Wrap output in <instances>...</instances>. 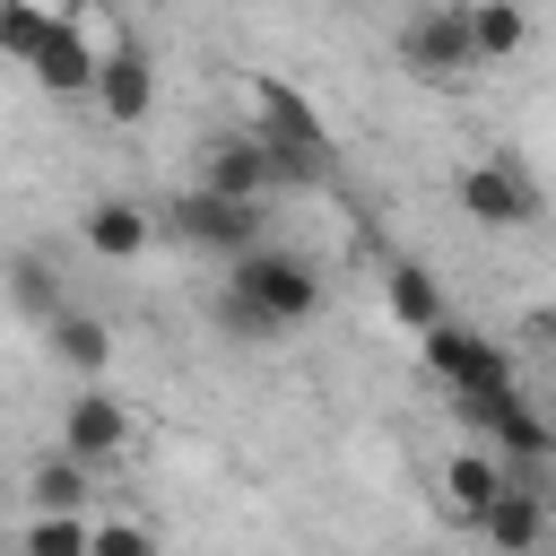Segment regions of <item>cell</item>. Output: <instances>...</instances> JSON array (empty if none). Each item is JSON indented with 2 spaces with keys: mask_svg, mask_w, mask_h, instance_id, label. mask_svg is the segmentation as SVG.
<instances>
[{
  "mask_svg": "<svg viewBox=\"0 0 556 556\" xmlns=\"http://www.w3.org/2000/svg\"><path fill=\"white\" fill-rule=\"evenodd\" d=\"M321 313V269L295 252V243H261L243 261H226L217 278V330L226 339H278V330H304Z\"/></svg>",
  "mask_w": 556,
  "mask_h": 556,
  "instance_id": "cell-1",
  "label": "cell"
},
{
  "mask_svg": "<svg viewBox=\"0 0 556 556\" xmlns=\"http://www.w3.org/2000/svg\"><path fill=\"white\" fill-rule=\"evenodd\" d=\"M243 96H252V130H261V148H269L278 191H321V182H339L330 122L313 113V96H304V87H287V78H269V70H261Z\"/></svg>",
  "mask_w": 556,
  "mask_h": 556,
  "instance_id": "cell-2",
  "label": "cell"
},
{
  "mask_svg": "<svg viewBox=\"0 0 556 556\" xmlns=\"http://www.w3.org/2000/svg\"><path fill=\"white\" fill-rule=\"evenodd\" d=\"M400 61H408V78H426V87H460V78L486 70L478 43H469V17H460L452 0H434V9H417V17L400 26Z\"/></svg>",
  "mask_w": 556,
  "mask_h": 556,
  "instance_id": "cell-3",
  "label": "cell"
},
{
  "mask_svg": "<svg viewBox=\"0 0 556 556\" xmlns=\"http://www.w3.org/2000/svg\"><path fill=\"white\" fill-rule=\"evenodd\" d=\"M174 235L191 243V252H217V261H243V252H261L269 243V217H261V200H217V191H182L174 208Z\"/></svg>",
  "mask_w": 556,
  "mask_h": 556,
  "instance_id": "cell-4",
  "label": "cell"
},
{
  "mask_svg": "<svg viewBox=\"0 0 556 556\" xmlns=\"http://www.w3.org/2000/svg\"><path fill=\"white\" fill-rule=\"evenodd\" d=\"M460 417L486 434V452H504V460H547L556 452V426L504 382V391H460Z\"/></svg>",
  "mask_w": 556,
  "mask_h": 556,
  "instance_id": "cell-5",
  "label": "cell"
},
{
  "mask_svg": "<svg viewBox=\"0 0 556 556\" xmlns=\"http://www.w3.org/2000/svg\"><path fill=\"white\" fill-rule=\"evenodd\" d=\"M417 356L452 382V391H504L513 382V356L495 348V339H478V330H460V321H434L426 339H417Z\"/></svg>",
  "mask_w": 556,
  "mask_h": 556,
  "instance_id": "cell-6",
  "label": "cell"
},
{
  "mask_svg": "<svg viewBox=\"0 0 556 556\" xmlns=\"http://www.w3.org/2000/svg\"><path fill=\"white\" fill-rule=\"evenodd\" d=\"M460 208H469V226H486V235H513V226H530V217H539V191L521 182V165H504V156H478V165L460 174Z\"/></svg>",
  "mask_w": 556,
  "mask_h": 556,
  "instance_id": "cell-7",
  "label": "cell"
},
{
  "mask_svg": "<svg viewBox=\"0 0 556 556\" xmlns=\"http://www.w3.org/2000/svg\"><path fill=\"white\" fill-rule=\"evenodd\" d=\"M130 434H139V417H130L113 391H96V382L70 391V408H61V452H78V460L96 469V460H122Z\"/></svg>",
  "mask_w": 556,
  "mask_h": 556,
  "instance_id": "cell-8",
  "label": "cell"
},
{
  "mask_svg": "<svg viewBox=\"0 0 556 556\" xmlns=\"http://www.w3.org/2000/svg\"><path fill=\"white\" fill-rule=\"evenodd\" d=\"M96 113L113 130H139L156 113V61L148 43H104V70H96Z\"/></svg>",
  "mask_w": 556,
  "mask_h": 556,
  "instance_id": "cell-9",
  "label": "cell"
},
{
  "mask_svg": "<svg viewBox=\"0 0 556 556\" xmlns=\"http://www.w3.org/2000/svg\"><path fill=\"white\" fill-rule=\"evenodd\" d=\"M200 191H217V200H269L278 174H269L261 130H217V139L200 148Z\"/></svg>",
  "mask_w": 556,
  "mask_h": 556,
  "instance_id": "cell-10",
  "label": "cell"
},
{
  "mask_svg": "<svg viewBox=\"0 0 556 556\" xmlns=\"http://www.w3.org/2000/svg\"><path fill=\"white\" fill-rule=\"evenodd\" d=\"M96 70H104V52L87 43V17L61 9L52 35H43V52H35V87L43 96H96Z\"/></svg>",
  "mask_w": 556,
  "mask_h": 556,
  "instance_id": "cell-11",
  "label": "cell"
},
{
  "mask_svg": "<svg viewBox=\"0 0 556 556\" xmlns=\"http://www.w3.org/2000/svg\"><path fill=\"white\" fill-rule=\"evenodd\" d=\"M78 243H87L96 261H139V252L156 243V217H148L139 200L104 191V200H87V217H78Z\"/></svg>",
  "mask_w": 556,
  "mask_h": 556,
  "instance_id": "cell-12",
  "label": "cell"
},
{
  "mask_svg": "<svg viewBox=\"0 0 556 556\" xmlns=\"http://www.w3.org/2000/svg\"><path fill=\"white\" fill-rule=\"evenodd\" d=\"M469 530H478L495 556H539V539H547V504H539L530 486H504V495H495Z\"/></svg>",
  "mask_w": 556,
  "mask_h": 556,
  "instance_id": "cell-13",
  "label": "cell"
},
{
  "mask_svg": "<svg viewBox=\"0 0 556 556\" xmlns=\"http://www.w3.org/2000/svg\"><path fill=\"white\" fill-rule=\"evenodd\" d=\"M43 339H52V365L61 374H78V382H96L104 365H113V321L104 313H61V321H43Z\"/></svg>",
  "mask_w": 556,
  "mask_h": 556,
  "instance_id": "cell-14",
  "label": "cell"
},
{
  "mask_svg": "<svg viewBox=\"0 0 556 556\" xmlns=\"http://www.w3.org/2000/svg\"><path fill=\"white\" fill-rule=\"evenodd\" d=\"M452 9L469 17V43H478L486 70H504V61L530 52V9H521V0H452Z\"/></svg>",
  "mask_w": 556,
  "mask_h": 556,
  "instance_id": "cell-15",
  "label": "cell"
},
{
  "mask_svg": "<svg viewBox=\"0 0 556 556\" xmlns=\"http://www.w3.org/2000/svg\"><path fill=\"white\" fill-rule=\"evenodd\" d=\"M382 304H391V321H400V330H417V339L443 321V287H434V269H426V261H391V269H382Z\"/></svg>",
  "mask_w": 556,
  "mask_h": 556,
  "instance_id": "cell-16",
  "label": "cell"
},
{
  "mask_svg": "<svg viewBox=\"0 0 556 556\" xmlns=\"http://www.w3.org/2000/svg\"><path fill=\"white\" fill-rule=\"evenodd\" d=\"M504 486H513V469H504L495 452H452V460H443V504H452L460 521H478Z\"/></svg>",
  "mask_w": 556,
  "mask_h": 556,
  "instance_id": "cell-17",
  "label": "cell"
},
{
  "mask_svg": "<svg viewBox=\"0 0 556 556\" xmlns=\"http://www.w3.org/2000/svg\"><path fill=\"white\" fill-rule=\"evenodd\" d=\"M78 504H87V460H78V452L35 460V478H26V513H78Z\"/></svg>",
  "mask_w": 556,
  "mask_h": 556,
  "instance_id": "cell-18",
  "label": "cell"
},
{
  "mask_svg": "<svg viewBox=\"0 0 556 556\" xmlns=\"http://www.w3.org/2000/svg\"><path fill=\"white\" fill-rule=\"evenodd\" d=\"M17 556H96V521L87 513H26Z\"/></svg>",
  "mask_w": 556,
  "mask_h": 556,
  "instance_id": "cell-19",
  "label": "cell"
},
{
  "mask_svg": "<svg viewBox=\"0 0 556 556\" xmlns=\"http://www.w3.org/2000/svg\"><path fill=\"white\" fill-rule=\"evenodd\" d=\"M9 295H17L26 321H61V313H70V295H61V278H52L43 252H17V261H9Z\"/></svg>",
  "mask_w": 556,
  "mask_h": 556,
  "instance_id": "cell-20",
  "label": "cell"
},
{
  "mask_svg": "<svg viewBox=\"0 0 556 556\" xmlns=\"http://www.w3.org/2000/svg\"><path fill=\"white\" fill-rule=\"evenodd\" d=\"M52 17H61V9H43V0H0V52H9L17 70H35V52H43Z\"/></svg>",
  "mask_w": 556,
  "mask_h": 556,
  "instance_id": "cell-21",
  "label": "cell"
},
{
  "mask_svg": "<svg viewBox=\"0 0 556 556\" xmlns=\"http://www.w3.org/2000/svg\"><path fill=\"white\" fill-rule=\"evenodd\" d=\"M96 556H156L148 521H96Z\"/></svg>",
  "mask_w": 556,
  "mask_h": 556,
  "instance_id": "cell-22",
  "label": "cell"
},
{
  "mask_svg": "<svg viewBox=\"0 0 556 556\" xmlns=\"http://www.w3.org/2000/svg\"><path fill=\"white\" fill-rule=\"evenodd\" d=\"M530 339H539V348L556 356V304H539V313H530Z\"/></svg>",
  "mask_w": 556,
  "mask_h": 556,
  "instance_id": "cell-23",
  "label": "cell"
},
{
  "mask_svg": "<svg viewBox=\"0 0 556 556\" xmlns=\"http://www.w3.org/2000/svg\"><path fill=\"white\" fill-rule=\"evenodd\" d=\"M339 9H374V0H339Z\"/></svg>",
  "mask_w": 556,
  "mask_h": 556,
  "instance_id": "cell-24",
  "label": "cell"
}]
</instances>
